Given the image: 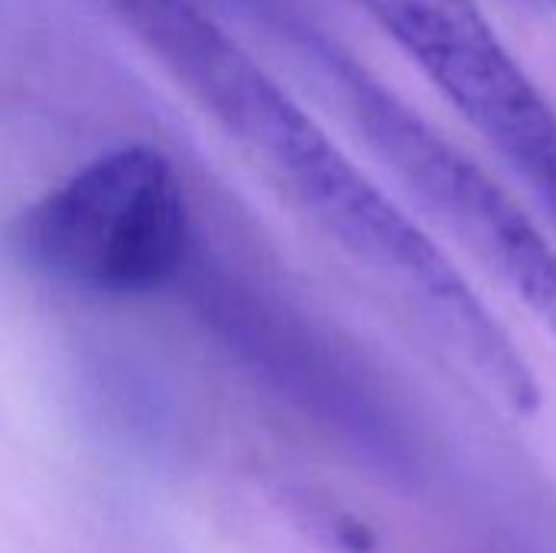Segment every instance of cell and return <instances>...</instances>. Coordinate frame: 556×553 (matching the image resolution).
Segmentation results:
<instances>
[{
    "instance_id": "obj_1",
    "label": "cell",
    "mask_w": 556,
    "mask_h": 553,
    "mask_svg": "<svg viewBox=\"0 0 556 553\" xmlns=\"http://www.w3.org/2000/svg\"><path fill=\"white\" fill-rule=\"evenodd\" d=\"M10 241L23 264L65 287L143 293L189 261L192 218L176 166L147 143H127L33 202Z\"/></svg>"
},
{
    "instance_id": "obj_2",
    "label": "cell",
    "mask_w": 556,
    "mask_h": 553,
    "mask_svg": "<svg viewBox=\"0 0 556 553\" xmlns=\"http://www.w3.org/2000/svg\"><path fill=\"white\" fill-rule=\"evenodd\" d=\"M352 98L365 137L410 196L556 339V248L538 222L381 85H355Z\"/></svg>"
},
{
    "instance_id": "obj_3",
    "label": "cell",
    "mask_w": 556,
    "mask_h": 553,
    "mask_svg": "<svg viewBox=\"0 0 556 553\" xmlns=\"http://www.w3.org/2000/svg\"><path fill=\"white\" fill-rule=\"evenodd\" d=\"M556 222V111L476 0H358Z\"/></svg>"
}]
</instances>
